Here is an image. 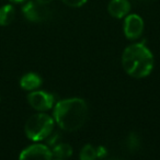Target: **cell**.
Wrapping results in <instances>:
<instances>
[{"instance_id": "2e32d148", "label": "cell", "mask_w": 160, "mask_h": 160, "mask_svg": "<svg viewBox=\"0 0 160 160\" xmlns=\"http://www.w3.org/2000/svg\"><path fill=\"white\" fill-rule=\"evenodd\" d=\"M137 1H147V0H137Z\"/></svg>"}, {"instance_id": "9a60e30c", "label": "cell", "mask_w": 160, "mask_h": 160, "mask_svg": "<svg viewBox=\"0 0 160 160\" xmlns=\"http://www.w3.org/2000/svg\"><path fill=\"white\" fill-rule=\"evenodd\" d=\"M11 2H16V3H21V2H25L27 0H10Z\"/></svg>"}, {"instance_id": "9c48e42d", "label": "cell", "mask_w": 160, "mask_h": 160, "mask_svg": "<svg viewBox=\"0 0 160 160\" xmlns=\"http://www.w3.org/2000/svg\"><path fill=\"white\" fill-rule=\"evenodd\" d=\"M43 80L41 76H38L35 72H28L21 78L20 86L22 89L28 90V91H33L42 86Z\"/></svg>"}, {"instance_id": "3957f363", "label": "cell", "mask_w": 160, "mask_h": 160, "mask_svg": "<svg viewBox=\"0 0 160 160\" xmlns=\"http://www.w3.org/2000/svg\"><path fill=\"white\" fill-rule=\"evenodd\" d=\"M55 122L49 115L44 113H38L32 115L27 121L24 126L25 135L33 142L46 139L51 136L54 131Z\"/></svg>"}, {"instance_id": "8fae6325", "label": "cell", "mask_w": 160, "mask_h": 160, "mask_svg": "<svg viewBox=\"0 0 160 160\" xmlns=\"http://www.w3.org/2000/svg\"><path fill=\"white\" fill-rule=\"evenodd\" d=\"M52 153H53V157H56L58 159H64V158L70 157L72 153V148L69 144L59 142V144H56L54 146Z\"/></svg>"}, {"instance_id": "52a82bcc", "label": "cell", "mask_w": 160, "mask_h": 160, "mask_svg": "<svg viewBox=\"0 0 160 160\" xmlns=\"http://www.w3.org/2000/svg\"><path fill=\"white\" fill-rule=\"evenodd\" d=\"M53 158V153L48 146L43 144H34L23 149L20 153V159H44Z\"/></svg>"}, {"instance_id": "ba28073f", "label": "cell", "mask_w": 160, "mask_h": 160, "mask_svg": "<svg viewBox=\"0 0 160 160\" xmlns=\"http://www.w3.org/2000/svg\"><path fill=\"white\" fill-rule=\"evenodd\" d=\"M108 11L113 18L122 19L131 11V3L128 0H111L108 5Z\"/></svg>"}, {"instance_id": "7a4b0ae2", "label": "cell", "mask_w": 160, "mask_h": 160, "mask_svg": "<svg viewBox=\"0 0 160 160\" xmlns=\"http://www.w3.org/2000/svg\"><path fill=\"white\" fill-rule=\"evenodd\" d=\"M122 65L125 72L133 78H145L153 69V55L142 43L127 46L122 55Z\"/></svg>"}, {"instance_id": "5bb4252c", "label": "cell", "mask_w": 160, "mask_h": 160, "mask_svg": "<svg viewBox=\"0 0 160 160\" xmlns=\"http://www.w3.org/2000/svg\"><path fill=\"white\" fill-rule=\"evenodd\" d=\"M36 1H38V2H41V3H45V5H48L53 0H36Z\"/></svg>"}, {"instance_id": "4fadbf2b", "label": "cell", "mask_w": 160, "mask_h": 160, "mask_svg": "<svg viewBox=\"0 0 160 160\" xmlns=\"http://www.w3.org/2000/svg\"><path fill=\"white\" fill-rule=\"evenodd\" d=\"M87 1L88 0H62V2H64L65 5L69 6V7H72V8L81 7V6L85 5Z\"/></svg>"}, {"instance_id": "6da1fadb", "label": "cell", "mask_w": 160, "mask_h": 160, "mask_svg": "<svg viewBox=\"0 0 160 160\" xmlns=\"http://www.w3.org/2000/svg\"><path fill=\"white\" fill-rule=\"evenodd\" d=\"M89 109L83 99L69 98L58 101L54 109V118L62 129L75 132L87 122Z\"/></svg>"}, {"instance_id": "7c38bea8", "label": "cell", "mask_w": 160, "mask_h": 160, "mask_svg": "<svg viewBox=\"0 0 160 160\" xmlns=\"http://www.w3.org/2000/svg\"><path fill=\"white\" fill-rule=\"evenodd\" d=\"M79 157L81 160H94L98 158V151H97V148H94L92 145L88 144L81 149Z\"/></svg>"}, {"instance_id": "5b68a950", "label": "cell", "mask_w": 160, "mask_h": 160, "mask_svg": "<svg viewBox=\"0 0 160 160\" xmlns=\"http://www.w3.org/2000/svg\"><path fill=\"white\" fill-rule=\"evenodd\" d=\"M28 101L33 109L38 111H47L53 108L55 99L52 93L38 90V91L30 92L28 94Z\"/></svg>"}, {"instance_id": "277c9868", "label": "cell", "mask_w": 160, "mask_h": 160, "mask_svg": "<svg viewBox=\"0 0 160 160\" xmlns=\"http://www.w3.org/2000/svg\"><path fill=\"white\" fill-rule=\"evenodd\" d=\"M23 16L28 21L34 23H41L49 20L52 17V10L45 3L38 1H28L22 8Z\"/></svg>"}, {"instance_id": "30bf717a", "label": "cell", "mask_w": 160, "mask_h": 160, "mask_svg": "<svg viewBox=\"0 0 160 160\" xmlns=\"http://www.w3.org/2000/svg\"><path fill=\"white\" fill-rule=\"evenodd\" d=\"M14 17H16V10L13 6L6 5L0 8V25L2 27L9 25L14 20Z\"/></svg>"}, {"instance_id": "8992f818", "label": "cell", "mask_w": 160, "mask_h": 160, "mask_svg": "<svg viewBox=\"0 0 160 160\" xmlns=\"http://www.w3.org/2000/svg\"><path fill=\"white\" fill-rule=\"evenodd\" d=\"M124 34L129 40H137L144 32V20L138 14H129L124 20Z\"/></svg>"}]
</instances>
